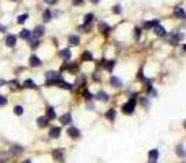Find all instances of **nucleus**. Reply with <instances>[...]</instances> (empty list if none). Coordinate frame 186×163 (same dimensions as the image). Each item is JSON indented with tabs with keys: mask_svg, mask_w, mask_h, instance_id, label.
I'll list each match as a JSON object with an SVG mask.
<instances>
[{
	"mask_svg": "<svg viewBox=\"0 0 186 163\" xmlns=\"http://www.w3.org/2000/svg\"><path fill=\"white\" fill-rule=\"evenodd\" d=\"M57 57H59V61H61L62 64L72 62V61H74V54H72V47L65 46V47L59 49V51H57Z\"/></svg>",
	"mask_w": 186,
	"mask_h": 163,
	"instance_id": "nucleus-12",
	"label": "nucleus"
},
{
	"mask_svg": "<svg viewBox=\"0 0 186 163\" xmlns=\"http://www.w3.org/2000/svg\"><path fill=\"white\" fill-rule=\"evenodd\" d=\"M96 29H98V33L100 34H103V36H109L111 31H113L111 24H108L106 21H103V20H100L98 23H96Z\"/></svg>",
	"mask_w": 186,
	"mask_h": 163,
	"instance_id": "nucleus-23",
	"label": "nucleus"
},
{
	"mask_svg": "<svg viewBox=\"0 0 186 163\" xmlns=\"http://www.w3.org/2000/svg\"><path fill=\"white\" fill-rule=\"evenodd\" d=\"M108 86L111 90H123L124 86V80L119 77V75H116V73H111L109 77H108Z\"/></svg>",
	"mask_w": 186,
	"mask_h": 163,
	"instance_id": "nucleus-11",
	"label": "nucleus"
},
{
	"mask_svg": "<svg viewBox=\"0 0 186 163\" xmlns=\"http://www.w3.org/2000/svg\"><path fill=\"white\" fill-rule=\"evenodd\" d=\"M64 132H65V135L69 137V140H72V142H79L80 139L83 137V132L80 127H77L74 124V126H69V127H64Z\"/></svg>",
	"mask_w": 186,
	"mask_h": 163,
	"instance_id": "nucleus-5",
	"label": "nucleus"
},
{
	"mask_svg": "<svg viewBox=\"0 0 186 163\" xmlns=\"http://www.w3.org/2000/svg\"><path fill=\"white\" fill-rule=\"evenodd\" d=\"M173 15L176 16L178 20H185V18H186V12H185V8H183V7H175Z\"/></svg>",
	"mask_w": 186,
	"mask_h": 163,
	"instance_id": "nucleus-35",
	"label": "nucleus"
},
{
	"mask_svg": "<svg viewBox=\"0 0 186 163\" xmlns=\"http://www.w3.org/2000/svg\"><path fill=\"white\" fill-rule=\"evenodd\" d=\"M10 2H15V0H10Z\"/></svg>",
	"mask_w": 186,
	"mask_h": 163,
	"instance_id": "nucleus-54",
	"label": "nucleus"
},
{
	"mask_svg": "<svg viewBox=\"0 0 186 163\" xmlns=\"http://www.w3.org/2000/svg\"><path fill=\"white\" fill-rule=\"evenodd\" d=\"M42 23H49V21H52V10L51 8H46L44 12H42Z\"/></svg>",
	"mask_w": 186,
	"mask_h": 163,
	"instance_id": "nucleus-37",
	"label": "nucleus"
},
{
	"mask_svg": "<svg viewBox=\"0 0 186 163\" xmlns=\"http://www.w3.org/2000/svg\"><path fill=\"white\" fill-rule=\"evenodd\" d=\"M80 93V100H82L83 103H88V101H95V91H91L90 90V86L88 88H83V90H80L79 91Z\"/></svg>",
	"mask_w": 186,
	"mask_h": 163,
	"instance_id": "nucleus-22",
	"label": "nucleus"
},
{
	"mask_svg": "<svg viewBox=\"0 0 186 163\" xmlns=\"http://www.w3.org/2000/svg\"><path fill=\"white\" fill-rule=\"evenodd\" d=\"M83 3H85V0H72V5H74V7H82Z\"/></svg>",
	"mask_w": 186,
	"mask_h": 163,
	"instance_id": "nucleus-45",
	"label": "nucleus"
},
{
	"mask_svg": "<svg viewBox=\"0 0 186 163\" xmlns=\"http://www.w3.org/2000/svg\"><path fill=\"white\" fill-rule=\"evenodd\" d=\"M28 42V47L31 49V51H38V49L42 46V39H36V38H31L29 41H26Z\"/></svg>",
	"mask_w": 186,
	"mask_h": 163,
	"instance_id": "nucleus-32",
	"label": "nucleus"
},
{
	"mask_svg": "<svg viewBox=\"0 0 186 163\" xmlns=\"http://www.w3.org/2000/svg\"><path fill=\"white\" fill-rule=\"evenodd\" d=\"M51 160L54 163H65L67 160V150L65 148H62V147H56L51 150Z\"/></svg>",
	"mask_w": 186,
	"mask_h": 163,
	"instance_id": "nucleus-6",
	"label": "nucleus"
},
{
	"mask_svg": "<svg viewBox=\"0 0 186 163\" xmlns=\"http://www.w3.org/2000/svg\"><path fill=\"white\" fill-rule=\"evenodd\" d=\"M26 69H28V67H25V65L15 67V69H13V77H18V75H21L23 72H26Z\"/></svg>",
	"mask_w": 186,
	"mask_h": 163,
	"instance_id": "nucleus-43",
	"label": "nucleus"
},
{
	"mask_svg": "<svg viewBox=\"0 0 186 163\" xmlns=\"http://www.w3.org/2000/svg\"><path fill=\"white\" fill-rule=\"evenodd\" d=\"M158 24H160V20H158V18H153V20H145V21H142L141 28H142V29H153L155 26H158Z\"/></svg>",
	"mask_w": 186,
	"mask_h": 163,
	"instance_id": "nucleus-28",
	"label": "nucleus"
},
{
	"mask_svg": "<svg viewBox=\"0 0 186 163\" xmlns=\"http://www.w3.org/2000/svg\"><path fill=\"white\" fill-rule=\"evenodd\" d=\"M42 78H44V82H42L41 86L46 90H51L56 86V82L64 78V73L59 72V69H47L42 72Z\"/></svg>",
	"mask_w": 186,
	"mask_h": 163,
	"instance_id": "nucleus-1",
	"label": "nucleus"
},
{
	"mask_svg": "<svg viewBox=\"0 0 186 163\" xmlns=\"http://www.w3.org/2000/svg\"><path fill=\"white\" fill-rule=\"evenodd\" d=\"M180 47L183 49V52H186V44H180Z\"/></svg>",
	"mask_w": 186,
	"mask_h": 163,
	"instance_id": "nucleus-51",
	"label": "nucleus"
},
{
	"mask_svg": "<svg viewBox=\"0 0 186 163\" xmlns=\"http://www.w3.org/2000/svg\"><path fill=\"white\" fill-rule=\"evenodd\" d=\"M183 38H185V34H183V33L171 31V33H168V34H166L165 41L168 42L170 46H180V42L183 41Z\"/></svg>",
	"mask_w": 186,
	"mask_h": 163,
	"instance_id": "nucleus-14",
	"label": "nucleus"
},
{
	"mask_svg": "<svg viewBox=\"0 0 186 163\" xmlns=\"http://www.w3.org/2000/svg\"><path fill=\"white\" fill-rule=\"evenodd\" d=\"M46 116V118L49 119L51 122H54V121H57V118H59V113H57V106L56 104H47L44 106V113H42Z\"/></svg>",
	"mask_w": 186,
	"mask_h": 163,
	"instance_id": "nucleus-15",
	"label": "nucleus"
},
{
	"mask_svg": "<svg viewBox=\"0 0 186 163\" xmlns=\"http://www.w3.org/2000/svg\"><path fill=\"white\" fill-rule=\"evenodd\" d=\"M145 77H147V75H145V67H144V65H141V67L137 69L136 75H134V78H136L137 83H142V82L145 80Z\"/></svg>",
	"mask_w": 186,
	"mask_h": 163,
	"instance_id": "nucleus-33",
	"label": "nucleus"
},
{
	"mask_svg": "<svg viewBox=\"0 0 186 163\" xmlns=\"http://www.w3.org/2000/svg\"><path fill=\"white\" fill-rule=\"evenodd\" d=\"M80 64H93L95 62V56H93V52L91 51H88V49H85L82 54H80Z\"/></svg>",
	"mask_w": 186,
	"mask_h": 163,
	"instance_id": "nucleus-25",
	"label": "nucleus"
},
{
	"mask_svg": "<svg viewBox=\"0 0 186 163\" xmlns=\"http://www.w3.org/2000/svg\"><path fill=\"white\" fill-rule=\"evenodd\" d=\"M7 88L10 90V93H20V91H23V83H21V80L18 77H13V78H8Z\"/></svg>",
	"mask_w": 186,
	"mask_h": 163,
	"instance_id": "nucleus-13",
	"label": "nucleus"
},
{
	"mask_svg": "<svg viewBox=\"0 0 186 163\" xmlns=\"http://www.w3.org/2000/svg\"><path fill=\"white\" fill-rule=\"evenodd\" d=\"M42 65H44V61H42L38 54H34V52L29 54V57H28V69H41Z\"/></svg>",
	"mask_w": 186,
	"mask_h": 163,
	"instance_id": "nucleus-16",
	"label": "nucleus"
},
{
	"mask_svg": "<svg viewBox=\"0 0 186 163\" xmlns=\"http://www.w3.org/2000/svg\"><path fill=\"white\" fill-rule=\"evenodd\" d=\"M7 82H8V78H0V90L3 86H7Z\"/></svg>",
	"mask_w": 186,
	"mask_h": 163,
	"instance_id": "nucleus-47",
	"label": "nucleus"
},
{
	"mask_svg": "<svg viewBox=\"0 0 186 163\" xmlns=\"http://www.w3.org/2000/svg\"><path fill=\"white\" fill-rule=\"evenodd\" d=\"M111 12L114 13V15H121V13H123V7H121L119 3H116V5H113Z\"/></svg>",
	"mask_w": 186,
	"mask_h": 163,
	"instance_id": "nucleus-44",
	"label": "nucleus"
},
{
	"mask_svg": "<svg viewBox=\"0 0 186 163\" xmlns=\"http://www.w3.org/2000/svg\"><path fill=\"white\" fill-rule=\"evenodd\" d=\"M17 36H18V39L29 41L31 38H33V34H31V29H28V28H21V29H20V33H18Z\"/></svg>",
	"mask_w": 186,
	"mask_h": 163,
	"instance_id": "nucleus-31",
	"label": "nucleus"
},
{
	"mask_svg": "<svg viewBox=\"0 0 186 163\" xmlns=\"http://www.w3.org/2000/svg\"><path fill=\"white\" fill-rule=\"evenodd\" d=\"M29 18V13H21V15L17 16V24H25Z\"/></svg>",
	"mask_w": 186,
	"mask_h": 163,
	"instance_id": "nucleus-41",
	"label": "nucleus"
},
{
	"mask_svg": "<svg viewBox=\"0 0 186 163\" xmlns=\"http://www.w3.org/2000/svg\"><path fill=\"white\" fill-rule=\"evenodd\" d=\"M83 109H85V111H96V101L83 103Z\"/></svg>",
	"mask_w": 186,
	"mask_h": 163,
	"instance_id": "nucleus-42",
	"label": "nucleus"
},
{
	"mask_svg": "<svg viewBox=\"0 0 186 163\" xmlns=\"http://www.w3.org/2000/svg\"><path fill=\"white\" fill-rule=\"evenodd\" d=\"M136 111H137V103H134V101L124 100V101L119 104V113L123 114V116L131 118V116H134V114H136Z\"/></svg>",
	"mask_w": 186,
	"mask_h": 163,
	"instance_id": "nucleus-4",
	"label": "nucleus"
},
{
	"mask_svg": "<svg viewBox=\"0 0 186 163\" xmlns=\"http://www.w3.org/2000/svg\"><path fill=\"white\" fill-rule=\"evenodd\" d=\"M59 72L62 73H69V75H79L80 72H82V64H80L79 61H72V62H67V64H61V67H59Z\"/></svg>",
	"mask_w": 186,
	"mask_h": 163,
	"instance_id": "nucleus-2",
	"label": "nucleus"
},
{
	"mask_svg": "<svg viewBox=\"0 0 186 163\" xmlns=\"http://www.w3.org/2000/svg\"><path fill=\"white\" fill-rule=\"evenodd\" d=\"M57 122L61 124L62 127L74 126V124H75V119H74V114H72V111H64L62 114H59Z\"/></svg>",
	"mask_w": 186,
	"mask_h": 163,
	"instance_id": "nucleus-10",
	"label": "nucleus"
},
{
	"mask_svg": "<svg viewBox=\"0 0 186 163\" xmlns=\"http://www.w3.org/2000/svg\"><path fill=\"white\" fill-rule=\"evenodd\" d=\"M25 150H26V147L23 145V143H18V142L8 143V148H7V152H8V155H10V158L12 160L20 158L21 155L25 153Z\"/></svg>",
	"mask_w": 186,
	"mask_h": 163,
	"instance_id": "nucleus-3",
	"label": "nucleus"
},
{
	"mask_svg": "<svg viewBox=\"0 0 186 163\" xmlns=\"http://www.w3.org/2000/svg\"><path fill=\"white\" fill-rule=\"evenodd\" d=\"M61 10H54V12H52V20H54V18H57V16H61Z\"/></svg>",
	"mask_w": 186,
	"mask_h": 163,
	"instance_id": "nucleus-48",
	"label": "nucleus"
},
{
	"mask_svg": "<svg viewBox=\"0 0 186 163\" xmlns=\"http://www.w3.org/2000/svg\"><path fill=\"white\" fill-rule=\"evenodd\" d=\"M64 134V127L61 124H51L47 127V139L49 140H59Z\"/></svg>",
	"mask_w": 186,
	"mask_h": 163,
	"instance_id": "nucleus-8",
	"label": "nucleus"
},
{
	"mask_svg": "<svg viewBox=\"0 0 186 163\" xmlns=\"http://www.w3.org/2000/svg\"><path fill=\"white\" fill-rule=\"evenodd\" d=\"M44 3L52 7V5H57V3H59V0H44Z\"/></svg>",
	"mask_w": 186,
	"mask_h": 163,
	"instance_id": "nucleus-46",
	"label": "nucleus"
},
{
	"mask_svg": "<svg viewBox=\"0 0 186 163\" xmlns=\"http://www.w3.org/2000/svg\"><path fill=\"white\" fill-rule=\"evenodd\" d=\"M8 103H10V96L8 95H0V108H7L8 106Z\"/></svg>",
	"mask_w": 186,
	"mask_h": 163,
	"instance_id": "nucleus-40",
	"label": "nucleus"
},
{
	"mask_svg": "<svg viewBox=\"0 0 186 163\" xmlns=\"http://www.w3.org/2000/svg\"><path fill=\"white\" fill-rule=\"evenodd\" d=\"M147 163H158V160H157V162H149V160H147Z\"/></svg>",
	"mask_w": 186,
	"mask_h": 163,
	"instance_id": "nucleus-53",
	"label": "nucleus"
},
{
	"mask_svg": "<svg viewBox=\"0 0 186 163\" xmlns=\"http://www.w3.org/2000/svg\"><path fill=\"white\" fill-rule=\"evenodd\" d=\"M175 155H176L178 158L185 160L186 158V147L183 145V143H176V145H175Z\"/></svg>",
	"mask_w": 186,
	"mask_h": 163,
	"instance_id": "nucleus-30",
	"label": "nucleus"
},
{
	"mask_svg": "<svg viewBox=\"0 0 186 163\" xmlns=\"http://www.w3.org/2000/svg\"><path fill=\"white\" fill-rule=\"evenodd\" d=\"M3 44H5V47H8V49H15L18 44V36L13 34V33H7L3 38Z\"/></svg>",
	"mask_w": 186,
	"mask_h": 163,
	"instance_id": "nucleus-20",
	"label": "nucleus"
},
{
	"mask_svg": "<svg viewBox=\"0 0 186 163\" xmlns=\"http://www.w3.org/2000/svg\"><path fill=\"white\" fill-rule=\"evenodd\" d=\"M74 83L77 86V90H83V88H88L90 86V78H88V73L85 72H80L79 75H75L74 77Z\"/></svg>",
	"mask_w": 186,
	"mask_h": 163,
	"instance_id": "nucleus-7",
	"label": "nucleus"
},
{
	"mask_svg": "<svg viewBox=\"0 0 186 163\" xmlns=\"http://www.w3.org/2000/svg\"><path fill=\"white\" fill-rule=\"evenodd\" d=\"M113 100V95L104 88H98L95 91V101L96 103H101V104H108V103Z\"/></svg>",
	"mask_w": 186,
	"mask_h": 163,
	"instance_id": "nucleus-9",
	"label": "nucleus"
},
{
	"mask_svg": "<svg viewBox=\"0 0 186 163\" xmlns=\"http://www.w3.org/2000/svg\"><path fill=\"white\" fill-rule=\"evenodd\" d=\"M31 34H33V38H36V39H42V38L46 36V26L44 24H36V26L31 29Z\"/></svg>",
	"mask_w": 186,
	"mask_h": 163,
	"instance_id": "nucleus-26",
	"label": "nucleus"
},
{
	"mask_svg": "<svg viewBox=\"0 0 186 163\" xmlns=\"http://www.w3.org/2000/svg\"><path fill=\"white\" fill-rule=\"evenodd\" d=\"M93 21H95V13H87V15L83 16V23L82 24H91L93 23Z\"/></svg>",
	"mask_w": 186,
	"mask_h": 163,
	"instance_id": "nucleus-39",
	"label": "nucleus"
},
{
	"mask_svg": "<svg viewBox=\"0 0 186 163\" xmlns=\"http://www.w3.org/2000/svg\"><path fill=\"white\" fill-rule=\"evenodd\" d=\"M137 106H141L142 111H145V113H149L150 108H152V98H149L147 95L142 93L141 96H139V101H137Z\"/></svg>",
	"mask_w": 186,
	"mask_h": 163,
	"instance_id": "nucleus-19",
	"label": "nucleus"
},
{
	"mask_svg": "<svg viewBox=\"0 0 186 163\" xmlns=\"http://www.w3.org/2000/svg\"><path fill=\"white\" fill-rule=\"evenodd\" d=\"M21 83H23V90H29V91H39L41 90V85H38V82L34 78H25Z\"/></svg>",
	"mask_w": 186,
	"mask_h": 163,
	"instance_id": "nucleus-21",
	"label": "nucleus"
},
{
	"mask_svg": "<svg viewBox=\"0 0 186 163\" xmlns=\"http://www.w3.org/2000/svg\"><path fill=\"white\" fill-rule=\"evenodd\" d=\"M88 78H90V83H95V85L103 83V70L95 67L91 72H88Z\"/></svg>",
	"mask_w": 186,
	"mask_h": 163,
	"instance_id": "nucleus-18",
	"label": "nucleus"
},
{
	"mask_svg": "<svg viewBox=\"0 0 186 163\" xmlns=\"http://www.w3.org/2000/svg\"><path fill=\"white\" fill-rule=\"evenodd\" d=\"M13 114H15L17 118L25 116V106H23V104H15V106H13Z\"/></svg>",
	"mask_w": 186,
	"mask_h": 163,
	"instance_id": "nucleus-38",
	"label": "nucleus"
},
{
	"mask_svg": "<svg viewBox=\"0 0 186 163\" xmlns=\"http://www.w3.org/2000/svg\"><path fill=\"white\" fill-rule=\"evenodd\" d=\"M0 95H2V91H0Z\"/></svg>",
	"mask_w": 186,
	"mask_h": 163,
	"instance_id": "nucleus-55",
	"label": "nucleus"
},
{
	"mask_svg": "<svg viewBox=\"0 0 186 163\" xmlns=\"http://www.w3.org/2000/svg\"><path fill=\"white\" fill-rule=\"evenodd\" d=\"M142 31H144V29H142L141 26H134L132 28V39L134 41H141L142 39Z\"/></svg>",
	"mask_w": 186,
	"mask_h": 163,
	"instance_id": "nucleus-36",
	"label": "nucleus"
},
{
	"mask_svg": "<svg viewBox=\"0 0 186 163\" xmlns=\"http://www.w3.org/2000/svg\"><path fill=\"white\" fill-rule=\"evenodd\" d=\"M101 0H90V3H93V5H96V3H100Z\"/></svg>",
	"mask_w": 186,
	"mask_h": 163,
	"instance_id": "nucleus-50",
	"label": "nucleus"
},
{
	"mask_svg": "<svg viewBox=\"0 0 186 163\" xmlns=\"http://www.w3.org/2000/svg\"><path fill=\"white\" fill-rule=\"evenodd\" d=\"M118 113H119V109L116 108V106H111V108H106L103 113V118L106 119L109 124H113V122H116V119H118Z\"/></svg>",
	"mask_w": 186,
	"mask_h": 163,
	"instance_id": "nucleus-17",
	"label": "nucleus"
},
{
	"mask_svg": "<svg viewBox=\"0 0 186 163\" xmlns=\"http://www.w3.org/2000/svg\"><path fill=\"white\" fill-rule=\"evenodd\" d=\"M80 42H82V38L77 33H72L67 36V46L69 47H77V46H80Z\"/></svg>",
	"mask_w": 186,
	"mask_h": 163,
	"instance_id": "nucleus-27",
	"label": "nucleus"
},
{
	"mask_svg": "<svg viewBox=\"0 0 186 163\" xmlns=\"http://www.w3.org/2000/svg\"><path fill=\"white\" fill-rule=\"evenodd\" d=\"M20 163H34V160L33 158H23V160H20Z\"/></svg>",
	"mask_w": 186,
	"mask_h": 163,
	"instance_id": "nucleus-49",
	"label": "nucleus"
},
{
	"mask_svg": "<svg viewBox=\"0 0 186 163\" xmlns=\"http://www.w3.org/2000/svg\"><path fill=\"white\" fill-rule=\"evenodd\" d=\"M152 31H153V34H155L157 38H163V39H165V38H166V34H168L166 28H165V26H163L162 23L158 24V26H155V28H153Z\"/></svg>",
	"mask_w": 186,
	"mask_h": 163,
	"instance_id": "nucleus-29",
	"label": "nucleus"
},
{
	"mask_svg": "<svg viewBox=\"0 0 186 163\" xmlns=\"http://www.w3.org/2000/svg\"><path fill=\"white\" fill-rule=\"evenodd\" d=\"M158 158H160V150L158 148H150L147 152V160L149 162H157Z\"/></svg>",
	"mask_w": 186,
	"mask_h": 163,
	"instance_id": "nucleus-34",
	"label": "nucleus"
},
{
	"mask_svg": "<svg viewBox=\"0 0 186 163\" xmlns=\"http://www.w3.org/2000/svg\"><path fill=\"white\" fill-rule=\"evenodd\" d=\"M183 127H185V130H186V119L183 121Z\"/></svg>",
	"mask_w": 186,
	"mask_h": 163,
	"instance_id": "nucleus-52",
	"label": "nucleus"
},
{
	"mask_svg": "<svg viewBox=\"0 0 186 163\" xmlns=\"http://www.w3.org/2000/svg\"><path fill=\"white\" fill-rule=\"evenodd\" d=\"M34 124H36L38 129H41V130H47V127H49L51 124H52V122H51L49 119L46 118L44 114H41V116H38V118H36Z\"/></svg>",
	"mask_w": 186,
	"mask_h": 163,
	"instance_id": "nucleus-24",
	"label": "nucleus"
}]
</instances>
